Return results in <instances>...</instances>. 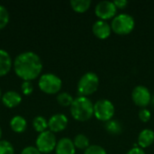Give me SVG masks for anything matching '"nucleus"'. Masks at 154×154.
<instances>
[{
	"label": "nucleus",
	"mask_w": 154,
	"mask_h": 154,
	"mask_svg": "<svg viewBox=\"0 0 154 154\" xmlns=\"http://www.w3.org/2000/svg\"><path fill=\"white\" fill-rule=\"evenodd\" d=\"M14 70L23 81H32L42 71V61L35 52L24 51L15 57Z\"/></svg>",
	"instance_id": "f257e3e1"
},
{
	"label": "nucleus",
	"mask_w": 154,
	"mask_h": 154,
	"mask_svg": "<svg viewBox=\"0 0 154 154\" xmlns=\"http://www.w3.org/2000/svg\"><path fill=\"white\" fill-rule=\"evenodd\" d=\"M72 117L79 122H86L94 116V104L88 97H76L70 106Z\"/></svg>",
	"instance_id": "f03ea898"
},
{
	"label": "nucleus",
	"mask_w": 154,
	"mask_h": 154,
	"mask_svg": "<svg viewBox=\"0 0 154 154\" xmlns=\"http://www.w3.org/2000/svg\"><path fill=\"white\" fill-rule=\"evenodd\" d=\"M99 86L98 76L92 71L86 72L78 82L77 91L79 97H88L94 94Z\"/></svg>",
	"instance_id": "7ed1b4c3"
},
{
	"label": "nucleus",
	"mask_w": 154,
	"mask_h": 154,
	"mask_svg": "<svg viewBox=\"0 0 154 154\" xmlns=\"http://www.w3.org/2000/svg\"><path fill=\"white\" fill-rule=\"evenodd\" d=\"M134 18L131 14L125 13L116 14L111 22L112 31L120 35H125L130 33L134 30Z\"/></svg>",
	"instance_id": "20e7f679"
},
{
	"label": "nucleus",
	"mask_w": 154,
	"mask_h": 154,
	"mask_svg": "<svg viewBox=\"0 0 154 154\" xmlns=\"http://www.w3.org/2000/svg\"><path fill=\"white\" fill-rule=\"evenodd\" d=\"M38 86L43 93L53 95L60 92L62 87V81L57 75L53 73H45L40 77Z\"/></svg>",
	"instance_id": "39448f33"
},
{
	"label": "nucleus",
	"mask_w": 154,
	"mask_h": 154,
	"mask_svg": "<svg viewBox=\"0 0 154 154\" xmlns=\"http://www.w3.org/2000/svg\"><path fill=\"white\" fill-rule=\"evenodd\" d=\"M115 112V106L108 99H99L94 104V116L99 121L107 122L111 120Z\"/></svg>",
	"instance_id": "423d86ee"
},
{
	"label": "nucleus",
	"mask_w": 154,
	"mask_h": 154,
	"mask_svg": "<svg viewBox=\"0 0 154 154\" xmlns=\"http://www.w3.org/2000/svg\"><path fill=\"white\" fill-rule=\"evenodd\" d=\"M57 143L58 142L56 140L55 134L50 130H47L43 133L39 134L36 139L35 147L39 150V152L42 154L50 153L53 150H55Z\"/></svg>",
	"instance_id": "0eeeda50"
},
{
	"label": "nucleus",
	"mask_w": 154,
	"mask_h": 154,
	"mask_svg": "<svg viewBox=\"0 0 154 154\" xmlns=\"http://www.w3.org/2000/svg\"><path fill=\"white\" fill-rule=\"evenodd\" d=\"M117 8L115 5L114 2L104 0L97 4L95 7V14L100 20H108L114 18L116 15Z\"/></svg>",
	"instance_id": "6e6552de"
},
{
	"label": "nucleus",
	"mask_w": 154,
	"mask_h": 154,
	"mask_svg": "<svg viewBox=\"0 0 154 154\" xmlns=\"http://www.w3.org/2000/svg\"><path fill=\"white\" fill-rule=\"evenodd\" d=\"M132 98L136 106L141 107H145L151 103L152 95L150 90L145 86L139 85L133 89Z\"/></svg>",
	"instance_id": "1a4fd4ad"
},
{
	"label": "nucleus",
	"mask_w": 154,
	"mask_h": 154,
	"mask_svg": "<svg viewBox=\"0 0 154 154\" xmlns=\"http://www.w3.org/2000/svg\"><path fill=\"white\" fill-rule=\"evenodd\" d=\"M69 123L68 117L64 114H55L48 121V128L51 132L60 133L66 129Z\"/></svg>",
	"instance_id": "9d476101"
},
{
	"label": "nucleus",
	"mask_w": 154,
	"mask_h": 154,
	"mask_svg": "<svg viewBox=\"0 0 154 154\" xmlns=\"http://www.w3.org/2000/svg\"><path fill=\"white\" fill-rule=\"evenodd\" d=\"M92 31L96 37L101 40H105L110 36L112 28L111 24H109L108 22L99 19L93 23Z\"/></svg>",
	"instance_id": "9b49d317"
},
{
	"label": "nucleus",
	"mask_w": 154,
	"mask_h": 154,
	"mask_svg": "<svg viewBox=\"0 0 154 154\" xmlns=\"http://www.w3.org/2000/svg\"><path fill=\"white\" fill-rule=\"evenodd\" d=\"M56 154H75L76 147L69 138H61L56 145L55 148Z\"/></svg>",
	"instance_id": "f8f14e48"
},
{
	"label": "nucleus",
	"mask_w": 154,
	"mask_h": 154,
	"mask_svg": "<svg viewBox=\"0 0 154 154\" xmlns=\"http://www.w3.org/2000/svg\"><path fill=\"white\" fill-rule=\"evenodd\" d=\"M2 102L6 107L13 108V107H15L21 104L22 97L18 92L10 90V91L5 92L2 96Z\"/></svg>",
	"instance_id": "ddd939ff"
},
{
	"label": "nucleus",
	"mask_w": 154,
	"mask_h": 154,
	"mask_svg": "<svg viewBox=\"0 0 154 154\" xmlns=\"http://www.w3.org/2000/svg\"><path fill=\"white\" fill-rule=\"evenodd\" d=\"M13 60L10 54L3 50L0 49V77L6 75L12 69Z\"/></svg>",
	"instance_id": "4468645a"
},
{
	"label": "nucleus",
	"mask_w": 154,
	"mask_h": 154,
	"mask_svg": "<svg viewBox=\"0 0 154 154\" xmlns=\"http://www.w3.org/2000/svg\"><path fill=\"white\" fill-rule=\"evenodd\" d=\"M154 143V132L151 129H143L138 136V146L142 149L150 147Z\"/></svg>",
	"instance_id": "2eb2a0df"
},
{
	"label": "nucleus",
	"mask_w": 154,
	"mask_h": 154,
	"mask_svg": "<svg viewBox=\"0 0 154 154\" xmlns=\"http://www.w3.org/2000/svg\"><path fill=\"white\" fill-rule=\"evenodd\" d=\"M10 127L14 132L21 134V133H23L26 130L27 122H26L25 118H23V116H15L10 121Z\"/></svg>",
	"instance_id": "dca6fc26"
},
{
	"label": "nucleus",
	"mask_w": 154,
	"mask_h": 154,
	"mask_svg": "<svg viewBox=\"0 0 154 154\" xmlns=\"http://www.w3.org/2000/svg\"><path fill=\"white\" fill-rule=\"evenodd\" d=\"M105 128L108 134H113V135L120 134L123 132V126H122L121 123L115 119H111V120L106 122Z\"/></svg>",
	"instance_id": "f3484780"
},
{
	"label": "nucleus",
	"mask_w": 154,
	"mask_h": 154,
	"mask_svg": "<svg viewBox=\"0 0 154 154\" xmlns=\"http://www.w3.org/2000/svg\"><path fill=\"white\" fill-rule=\"evenodd\" d=\"M70 5L72 9L78 13L86 12L91 5L90 0H71Z\"/></svg>",
	"instance_id": "a211bd4d"
},
{
	"label": "nucleus",
	"mask_w": 154,
	"mask_h": 154,
	"mask_svg": "<svg viewBox=\"0 0 154 154\" xmlns=\"http://www.w3.org/2000/svg\"><path fill=\"white\" fill-rule=\"evenodd\" d=\"M32 127L39 134L43 133V132L47 131V128H48V121L44 117H42L41 116H36L32 120Z\"/></svg>",
	"instance_id": "6ab92c4d"
},
{
	"label": "nucleus",
	"mask_w": 154,
	"mask_h": 154,
	"mask_svg": "<svg viewBox=\"0 0 154 154\" xmlns=\"http://www.w3.org/2000/svg\"><path fill=\"white\" fill-rule=\"evenodd\" d=\"M73 143L76 148L80 150H86L89 146V140L85 134H79L75 136L73 140Z\"/></svg>",
	"instance_id": "aec40b11"
},
{
	"label": "nucleus",
	"mask_w": 154,
	"mask_h": 154,
	"mask_svg": "<svg viewBox=\"0 0 154 154\" xmlns=\"http://www.w3.org/2000/svg\"><path fill=\"white\" fill-rule=\"evenodd\" d=\"M74 98L68 92H61L57 96V102L61 106H70Z\"/></svg>",
	"instance_id": "412c9836"
},
{
	"label": "nucleus",
	"mask_w": 154,
	"mask_h": 154,
	"mask_svg": "<svg viewBox=\"0 0 154 154\" xmlns=\"http://www.w3.org/2000/svg\"><path fill=\"white\" fill-rule=\"evenodd\" d=\"M9 18L10 16L7 9L4 5H0V30L4 29L7 25Z\"/></svg>",
	"instance_id": "4be33fe9"
},
{
	"label": "nucleus",
	"mask_w": 154,
	"mask_h": 154,
	"mask_svg": "<svg viewBox=\"0 0 154 154\" xmlns=\"http://www.w3.org/2000/svg\"><path fill=\"white\" fill-rule=\"evenodd\" d=\"M0 154H14V146L5 140H0Z\"/></svg>",
	"instance_id": "5701e85b"
},
{
	"label": "nucleus",
	"mask_w": 154,
	"mask_h": 154,
	"mask_svg": "<svg viewBox=\"0 0 154 154\" xmlns=\"http://www.w3.org/2000/svg\"><path fill=\"white\" fill-rule=\"evenodd\" d=\"M84 154H107L106 150L100 146V145H97V144H93V145H89L84 152Z\"/></svg>",
	"instance_id": "b1692460"
},
{
	"label": "nucleus",
	"mask_w": 154,
	"mask_h": 154,
	"mask_svg": "<svg viewBox=\"0 0 154 154\" xmlns=\"http://www.w3.org/2000/svg\"><path fill=\"white\" fill-rule=\"evenodd\" d=\"M22 92L25 96H29L33 92V85L31 81H23L21 87Z\"/></svg>",
	"instance_id": "393cba45"
},
{
	"label": "nucleus",
	"mask_w": 154,
	"mask_h": 154,
	"mask_svg": "<svg viewBox=\"0 0 154 154\" xmlns=\"http://www.w3.org/2000/svg\"><path fill=\"white\" fill-rule=\"evenodd\" d=\"M151 117H152V114L148 109L143 108L139 111V118L142 122L147 123L151 120Z\"/></svg>",
	"instance_id": "a878e982"
},
{
	"label": "nucleus",
	"mask_w": 154,
	"mask_h": 154,
	"mask_svg": "<svg viewBox=\"0 0 154 154\" xmlns=\"http://www.w3.org/2000/svg\"><path fill=\"white\" fill-rule=\"evenodd\" d=\"M21 154H42L39 150L35 147V146H27L25 147L23 151Z\"/></svg>",
	"instance_id": "bb28decb"
},
{
	"label": "nucleus",
	"mask_w": 154,
	"mask_h": 154,
	"mask_svg": "<svg viewBox=\"0 0 154 154\" xmlns=\"http://www.w3.org/2000/svg\"><path fill=\"white\" fill-rule=\"evenodd\" d=\"M113 2H114L115 5L116 6V8H120V9L125 8L128 5V1L127 0H115Z\"/></svg>",
	"instance_id": "cd10ccee"
},
{
	"label": "nucleus",
	"mask_w": 154,
	"mask_h": 154,
	"mask_svg": "<svg viewBox=\"0 0 154 154\" xmlns=\"http://www.w3.org/2000/svg\"><path fill=\"white\" fill-rule=\"evenodd\" d=\"M126 154H146L145 152L143 151V149H142L141 147L137 146V147H133L131 150H129Z\"/></svg>",
	"instance_id": "c85d7f7f"
},
{
	"label": "nucleus",
	"mask_w": 154,
	"mask_h": 154,
	"mask_svg": "<svg viewBox=\"0 0 154 154\" xmlns=\"http://www.w3.org/2000/svg\"><path fill=\"white\" fill-rule=\"evenodd\" d=\"M151 103H152V105L154 106V96H152V101H151Z\"/></svg>",
	"instance_id": "c756f323"
},
{
	"label": "nucleus",
	"mask_w": 154,
	"mask_h": 154,
	"mask_svg": "<svg viewBox=\"0 0 154 154\" xmlns=\"http://www.w3.org/2000/svg\"><path fill=\"white\" fill-rule=\"evenodd\" d=\"M2 137V130H1V127H0V139Z\"/></svg>",
	"instance_id": "7c9ffc66"
},
{
	"label": "nucleus",
	"mask_w": 154,
	"mask_h": 154,
	"mask_svg": "<svg viewBox=\"0 0 154 154\" xmlns=\"http://www.w3.org/2000/svg\"><path fill=\"white\" fill-rule=\"evenodd\" d=\"M2 98V93H1V89H0V99Z\"/></svg>",
	"instance_id": "2f4dec72"
}]
</instances>
